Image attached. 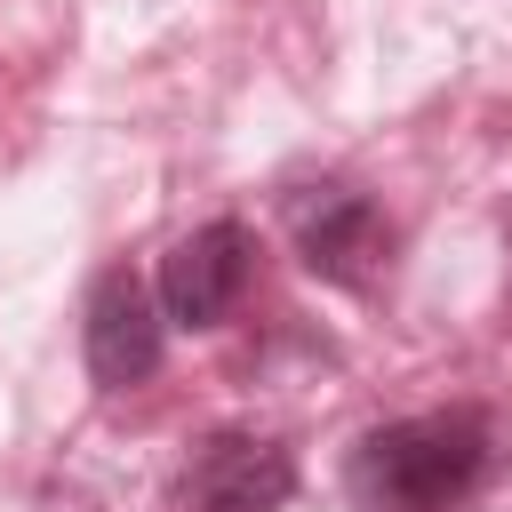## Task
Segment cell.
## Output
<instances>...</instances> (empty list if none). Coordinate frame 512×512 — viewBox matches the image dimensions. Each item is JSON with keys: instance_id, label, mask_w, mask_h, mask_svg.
Masks as SVG:
<instances>
[{"instance_id": "cell-3", "label": "cell", "mask_w": 512, "mask_h": 512, "mask_svg": "<svg viewBox=\"0 0 512 512\" xmlns=\"http://www.w3.org/2000/svg\"><path fill=\"white\" fill-rule=\"evenodd\" d=\"M248 232L232 224V216H216V224H200V232H184L168 256H160V320L168 328H216L232 304H240V288H248Z\"/></svg>"}, {"instance_id": "cell-2", "label": "cell", "mask_w": 512, "mask_h": 512, "mask_svg": "<svg viewBox=\"0 0 512 512\" xmlns=\"http://www.w3.org/2000/svg\"><path fill=\"white\" fill-rule=\"evenodd\" d=\"M80 352H88V376H96V392H136V384L160 368V352H168L160 296H152L136 272H104V280L88 288Z\"/></svg>"}, {"instance_id": "cell-4", "label": "cell", "mask_w": 512, "mask_h": 512, "mask_svg": "<svg viewBox=\"0 0 512 512\" xmlns=\"http://www.w3.org/2000/svg\"><path fill=\"white\" fill-rule=\"evenodd\" d=\"M296 256L336 288H368L384 272V256H392V224L376 216V200L328 184V192L296 200Z\"/></svg>"}, {"instance_id": "cell-1", "label": "cell", "mask_w": 512, "mask_h": 512, "mask_svg": "<svg viewBox=\"0 0 512 512\" xmlns=\"http://www.w3.org/2000/svg\"><path fill=\"white\" fill-rule=\"evenodd\" d=\"M488 472V424L472 408H432L368 432L352 448V488L368 512H448Z\"/></svg>"}, {"instance_id": "cell-5", "label": "cell", "mask_w": 512, "mask_h": 512, "mask_svg": "<svg viewBox=\"0 0 512 512\" xmlns=\"http://www.w3.org/2000/svg\"><path fill=\"white\" fill-rule=\"evenodd\" d=\"M288 496H296V464L280 440H256V432H216L184 472L192 512H280Z\"/></svg>"}]
</instances>
